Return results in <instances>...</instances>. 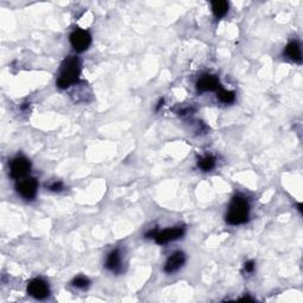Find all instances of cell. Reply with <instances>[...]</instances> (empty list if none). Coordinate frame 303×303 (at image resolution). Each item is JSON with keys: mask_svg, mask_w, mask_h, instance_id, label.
I'll list each match as a JSON object with an SVG mask.
<instances>
[{"mask_svg": "<svg viewBox=\"0 0 303 303\" xmlns=\"http://www.w3.org/2000/svg\"><path fill=\"white\" fill-rule=\"evenodd\" d=\"M49 188L54 192H60L63 190V184L60 182H54L52 185H50Z\"/></svg>", "mask_w": 303, "mask_h": 303, "instance_id": "cell-16", "label": "cell"}, {"mask_svg": "<svg viewBox=\"0 0 303 303\" xmlns=\"http://www.w3.org/2000/svg\"><path fill=\"white\" fill-rule=\"evenodd\" d=\"M184 232V228H166V230L158 232L156 234V240L158 244H167L170 242L176 240L179 238L182 237Z\"/></svg>", "mask_w": 303, "mask_h": 303, "instance_id": "cell-7", "label": "cell"}, {"mask_svg": "<svg viewBox=\"0 0 303 303\" xmlns=\"http://www.w3.org/2000/svg\"><path fill=\"white\" fill-rule=\"evenodd\" d=\"M254 269V263L252 260H249V262L246 263V272H252Z\"/></svg>", "mask_w": 303, "mask_h": 303, "instance_id": "cell-17", "label": "cell"}, {"mask_svg": "<svg viewBox=\"0 0 303 303\" xmlns=\"http://www.w3.org/2000/svg\"><path fill=\"white\" fill-rule=\"evenodd\" d=\"M212 11L217 18L224 17L228 11V4L224 0H218V2H212Z\"/></svg>", "mask_w": 303, "mask_h": 303, "instance_id": "cell-12", "label": "cell"}, {"mask_svg": "<svg viewBox=\"0 0 303 303\" xmlns=\"http://www.w3.org/2000/svg\"><path fill=\"white\" fill-rule=\"evenodd\" d=\"M70 43H72V48L76 51L83 52V51L88 49L90 43H92V36H90L88 31L76 30L70 36Z\"/></svg>", "mask_w": 303, "mask_h": 303, "instance_id": "cell-3", "label": "cell"}, {"mask_svg": "<svg viewBox=\"0 0 303 303\" xmlns=\"http://www.w3.org/2000/svg\"><path fill=\"white\" fill-rule=\"evenodd\" d=\"M218 98L222 102L224 103H232L236 98V95H234V92H226L224 89H218Z\"/></svg>", "mask_w": 303, "mask_h": 303, "instance_id": "cell-14", "label": "cell"}, {"mask_svg": "<svg viewBox=\"0 0 303 303\" xmlns=\"http://www.w3.org/2000/svg\"><path fill=\"white\" fill-rule=\"evenodd\" d=\"M286 54L290 60H295V62L301 63L302 58H301V49H300V45L296 43V42H292L286 45Z\"/></svg>", "mask_w": 303, "mask_h": 303, "instance_id": "cell-11", "label": "cell"}, {"mask_svg": "<svg viewBox=\"0 0 303 303\" xmlns=\"http://www.w3.org/2000/svg\"><path fill=\"white\" fill-rule=\"evenodd\" d=\"M198 165L202 170L208 172V170H211L214 167L216 159L212 156H206L198 161Z\"/></svg>", "mask_w": 303, "mask_h": 303, "instance_id": "cell-13", "label": "cell"}, {"mask_svg": "<svg viewBox=\"0 0 303 303\" xmlns=\"http://www.w3.org/2000/svg\"><path fill=\"white\" fill-rule=\"evenodd\" d=\"M106 266L107 269L112 270V272H118L121 268V256L118 250H114L112 251L110 254H108L107 262H106Z\"/></svg>", "mask_w": 303, "mask_h": 303, "instance_id": "cell-10", "label": "cell"}, {"mask_svg": "<svg viewBox=\"0 0 303 303\" xmlns=\"http://www.w3.org/2000/svg\"><path fill=\"white\" fill-rule=\"evenodd\" d=\"M80 60L75 56H69L64 60L60 66V77L57 80V86L60 89L69 88L74 83H76L80 78Z\"/></svg>", "mask_w": 303, "mask_h": 303, "instance_id": "cell-1", "label": "cell"}, {"mask_svg": "<svg viewBox=\"0 0 303 303\" xmlns=\"http://www.w3.org/2000/svg\"><path fill=\"white\" fill-rule=\"evenodd\" d=\"M72 284L75 286L76 288L84 289V288H86V286H88L90 284V282H89V280L86 278V277H84V276H78V277H76L75 280H74Z\"/></svg>", "mask_w": 303, "mask_h": 303, "instance_id": "cell-15", "label": "cell"}, {"mask_svg": "<svg viewBox=\"0 0 303 303\" xmlns=\"http://www.w3.org/2000/svg\"><path fill=\"white\" fill-rule=\"evenodd\" d=\"M28 295L32 296V298H34L37 300H44L49 296L50 290H49V286H48L46 282L43 281V280H40V278H36L28 283Z\"/></svg>", "mask_w": 303, "mask_h": 303, "instance_id": "cell-5", "label": "cell"}, {"mask_svg": "<svg viewBox=\"0 0 303 303\" xmlns=\"http://www.w3.org/2000/svg\"><path fill=\"white\" fill-rule=\"evenodd\" d=\"M31 168V164L26 158H16L14 160H12L11 166H10V173L14 179H22L28 173V170Z\"/></svg>", "mask_w": 303, "mask_h": 303, "instance_id": "cell-4", "label": "cell"}, {"mask_svg": "<svg viewBox=\"0 0 303 303\" xmlns=\"http://www.w3.org/2000/svg\"><path fill=\"white\" fill-rule=\"evenodd\" d=\"M248 219H249V202L242 196H234L228 208L226 222L231 225H240L246 223Z\"/></svg>", "mask_w": 303, "mask_h": 303, "instance_id": "cell-2", "label": "cell"}, {"mask_svg": "<svg viewBox=\"0 0 303 303\" xmlns=\"http://www.w3.org/2000/svg\"><path fill=\"white\" fill-rule=\"evenodd\" d=\"M38 182L34 178H25L17 184V191L22 198L34 199L37 194Z\"/></svg>", "mask_w": 303, "mask_h": 303, "instance_id": "cell-6", "label": "cell"}, {"mask_svg": "<svg viewBox=\"0 0 303 303\" xmlns=\"http://www.w3.org/2000/svg\"><path fill=\"white\" fill-rule=\"evenodd\" d=\"M196 89L199 92H214V90L220 89V84H219V80L216 76L212 75H205L202 76L200 80L196 82Z\"/></svg>", "mask_w": 303, "mask_h": 303, "instance_id": "cell-8", "label": "cell"}, {"mask_svg": "<svg viewBox=\"0 0 303 303\" xmlns=\"http://www.w3.org/2000/svg\"><path fill=\"white\" fill-rule=\"evenodd\" d=\"M184 263H185V254L180 252V251H178V252H174L172 256L167 260V262L165 264V272L173 274L178 272L180 268L184 266Z\"/></svg>", "mask_w": 303, "mask_h": 303, "instance_id": "cell-9", "label": "cell"}]
</instances>
